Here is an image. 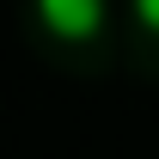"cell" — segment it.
Listing matches in <instances>:
<instances>
[{"instance_id":"obj_1","label":"cell","mask_w":159,"mask_h":159,"mask_svg":"<svg viewBox=\"0 0 159 159\" xmlns=\"http://www.w3.org/2000/svg\"><path fill=\"white\" fill-rule=\"evenodd\" d=\"M37 19L55 31V37L80 43V37H92L104 25V0H37Z\"/></svg>"},{"instance_id":"obj_2","label":"cell","mask_w":159,"mask_h":159,"mask_svg":"<svg viewBox=\"0 0 159 159\" xmlns=\"http://www.w3.org/2000/svg\"><path fill=\"white\" fill-rule=\"evenodd\" d=\"M135 19L147 25V31H159V0H135Z\"/></svg>"}]
</instances>
